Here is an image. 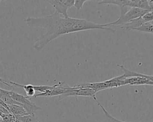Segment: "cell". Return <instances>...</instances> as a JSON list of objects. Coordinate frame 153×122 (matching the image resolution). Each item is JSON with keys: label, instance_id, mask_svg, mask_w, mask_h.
<instances>
[{"label": "cell", "instance_id": "7c38bea8", "mask_svg": "<svg viewBox=\"0 0 153 122\" xmlns=\"http://www.w3.org/2000/svg\"><path fill=\"white\" fill-rule=\"evenodd\" d=\"M152 21H149L143 23L140 26L134 29L133 30L142 32H146V33H152L153 32V29H152Z\"/></svg>", "mask_w": 153, "mask_h": 122}, {"label": "cell", "instance_id": "30bf717a", "mask_svg": "<svg viewBox=\"0 0 153 122\" xmlns=\"http://www.w3.org/2000/svg\"><path fill=\"white\" fill-rule=\"evenodd\" d=\"M9 112L16 117H22L28 115L23 107L19 105H8Z\"/></svg>", "mask_w": 153, "mask_h": 122}, {"label": "cell", "instance_id": "2e32d148", "mask_svg": "<svg viewBox=\"0 0 153 122\" xmlns=\"http://www.w3.org/2000/svg\"><path fill=\"white\" fill-rule=\"evenodd\" d=\"M87 1H86V0H75L74 1V6L78 10H80L81 8H82V6L84 3H85Z\"/></svg>", "mask_w": 153, "mask_h": 122}, {"label": "cell", "instance_id": "d6986e66", "mask_svg": "<svg viewBox=\"0 0 153 122\" xmlns=\"http://www.w3.org/2000/svg\"><path fill=\"white\" fill-rule=\"evenodd\" d=\"M0 122H1V121H0Z\"/></svg>", "mask_w": 153, "mask_h": 122}, {"label": "cell", "instance_id": "5bb4252c", "mask_svg": "<svg viewBox=\"0 0 153 122\" xmlns=\"http://www.w3.org/2000/svg\"><path fill=\"white\" fill-rule=\"evenodd\" d=\"M17 118H18L22 122H40L39 120L36 118L34 115L32 114H28Z\"/></svg>", "mask_w": 153, "mask_h": 122}, {"label": "cell", "instance_id": "e0dca14e", "mask_svg": "<svg viewBox=\"0 0 153 122\" xmlns=\"http://www.w3.org/2000/svg\"><path fill=\"white\" fill-rule=\"evenodd\" d=\"M8 90H4V89H2L0 88V98H1L2 96H4V95L7 94V93H8Z\"/></svg>", "mask_w": 153, "mask_h": 122}, {"label": "cell", "instance_id": "ba28073f", "mask_svg": "<svg viewBox=\"0 0 153 122\" xmlns=\"http://www.w3.org/2000/svg\"><path fill=\"white\" fill-rule=\"evenodd\" d=\"M153 76H149L148 77H129L124 79V86L125 85H149L152 86Z\"/></svg>", "mask_w": 153, "mask_h": 122}, {"label": "cell", "instance_id": "277c9868", "mask_svg": "<svg viewBox=\"0 0 153 122\" xmlns=\"http://www.w3.org/2000/svg\"><path fill=\"white\" fill-rule=\"evenodd\" d=\"M71 88V87L66 85L65 82H59L53 86L51 87L45 92L43 93H39L35 94L33 98H37V97H51V96H61L66 93Z\"/></svg>", "mask_w": 153, "mask_h": 122}, {"label": "cell", "instance_id": "8992f818", "mask_svg": "<svg viewBox=\"0 0 153 122\" xmlns=\"http://www.w3.org/2000/svg\"><path fill=\"white\" fill-rule=\"evenodd\" d=\"M51 4L56 10V12L63 17H68V10L73 7L74 0H48L44 1Z\"/></svg>", "mask_w": 153, "mask_h": 122}, {"label": "cell", "instance_id": "7a4b0ae2", "mask_svg": "<svg viewBox=\"0 0 153 122\" xmlns=\"http://www.w3.org/2000/svg\"><path fill=\"white\" fill-rule=\"evenodd\" d=\"M148 12L149 11L138 8L130 7L125 13L120 14V17L116 21L110 23H108V26L109 27H112V26H121L124 24L128 23L132 20L142 17Z\"/></svg>", "mask_w": 153, "mask_h": 122}, {"label": "cell", "instance_id": "8fae6325", "mask_svg": "<svg viewBox=\"0 0 153 122\" xmlns=\"http://www.w3.org/2000/svg\"><path fill=\"white\" fill-rule=\"evenodd\" d=\"M118 66L124 71V74H123V76L124 79L126 78H129V77H148L149 76L141 74L139 73H137L135 71H133L131 70H129L124 67L123 65H118Z\"/></svg>", "mask_w": 153, "mask_h": 122}, {"label": "cell", "instance_id": "5b68a950", "mask_svg": "<svg viewBox=\"0 0 153 122\" xmlns=\"http://www.w3.org/2000/svg\"><path fill=\"white\" fill-rule=\"evenodd\" d=\"M153 20V14L152 11H149L146 12L145 14L140 17L139 18H135L134 20H131L127 23L121 26H112L111 28L115 29H123L126 30H133L135 28H137L140 26L145 23L152 21Z\"/></svg>", "mask_w": 153, "mask_h": 122}, {"label": "cell", "instance_id": "4fadbf2b", "mask_svg": "<svg viewBox=\"0 0 153 122\" xmlns=\"http://www.w3.org/2000/svg\"><path fill=\"white\" fill-rule=\"evenodd\" d=\"M96 102L97 103V104L100 106V107L102 108V110H103L104 114H105V115L107 119V121L108 122H126V121H121V120H119L115 118H114V117H112L106 110L105 108L103 107V106L97 101V99L96 101Z\"/></svg>", "mask_w": 153, "mask_h": 122}, {"label": "cell", "instance_id": "6da1fadb", "mask_svg": "<svg viewBox=\"0 0 153 122\" xmlns=\"http://www.w3.org/2000/svg\"><path fill=\"white\" fill-rule=\"evenodd\" d=\"M26 24L30 27H40L46 30L45 33L35 41L34 48L39 51L53 39L71 33L90 29L108 30L113 33L114 29L108 27V24H97L88 20L65 18L54 12L51 15L41 17H29L25 20Z\"/></svg>", "mask_w": 153, "mask_h": 122}, {"label": "cell", "instance_id": "9a60e30c", "mask_svg": "<svg viewBox=\"0 0 153 122\" xmlns=\"http://www.w3.org/2000/svg\"><path fill=\"white\" fill-rule=\"evenodd\" d=\"M16 118L14 115L11 113L2 114L0 117L1 122H14Z\"/></svg>", "mask_w": 153, "mask_h": 122}, {"label": "cell", "instance_id": "52a82bcc", "mask_svg": "<svg viewBox=\"0 0 153 122\" xmlns=\"http://www.w3.org/2000/svg\"><path fill=\"white\" fill-rule=\"evenodd\" d=\"M96 92L93 89L87 87H71V88L68 90V92L64 95L59 96V99H62L68 96H88L92 98L95 101L97 100L96 97Z\"/></svg>", "mask_w": 153, "mask_h": 122}, {"label": "cell", "instance_id": "ac0fdd59", "mask_svg": "<svg viewBox=\"0 0 153 122\" xmlns=\"http://www.w3.org/2000/svg\"><path fill=\"white\" fill-rule=\"evenodd\" d=\"M0 82H1V83H2L3 84L5 85L6 86H9V87H12V85H10L7 82H6V81H5L4 80H3L1 77H0Z\"/></svg>", "mask_w": 153, "mask_h": 122}, {"label": "cell", "instance_id": "3957f363", "mask_svg": "<svg viewBox=\"0 0 153 122\" xmlns=\"http://www.w3.org/2000/svg\"><path fill=\"white\" fill-rule=\"evenodd\" d=\"M8 94L14 101L22 105V106L23 107V108L25 110L28 114L34 115V113L36 111L42 109L41 107L37 106L33 102L30 101L29 99L26 98V97L23 95H22L12 90L9 91Z\"/></svg>", "mask_w": 153, "mask_h": 122}, {"label": "cell", "instance_id": "9c48e42d", "mask_svg": "<svg viewBox=\"0 0 153 122\" xmlns=\"http://www.w3.org/2000/svg\"><path fill=\"white\" fill-rule=\"evenodd\" d=\"M10 85H13V86H16L17 87H22L26 93V98L29 99V98H32V97L35 95V90L34 89L33 87V85H20L19 83H17L16 82H12V81H10L8 82Z\"/></svg>", "mask_w": 153, "mask_h": 122}]
</instances>
